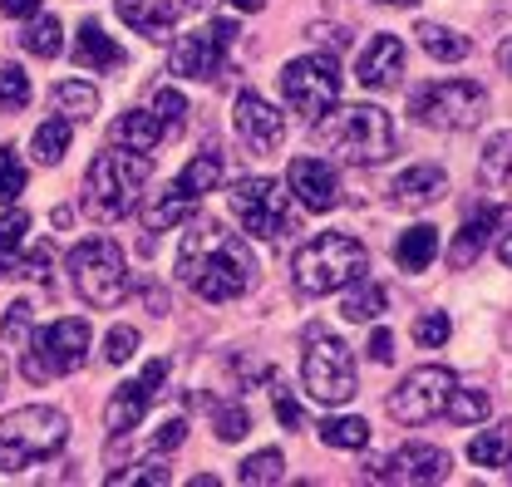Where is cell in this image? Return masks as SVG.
Here are the masks:
<instances>
[{
	"instance_id": "1",
	"label": "cell",
	"mask_w": 512,
	"mask_h": 487,
	"mask_svg": "<svg viewBox=\"0 0 512 487\" xmlns=\"http://www.w3.org/2000/svg\"><path fill=\"white\" fill-rule=\"evenodd\" d=\"M252 251L237 242L232 232H222L212 217H197L183 232V251H178V281H188L197 301H237L252 286Z\"/></svg>"
},
{
	"instance_id": "2",
	"label": "cell",
	"mask_w": 512,
	"mask_h": 487,
	"mask_svg": "<svg viewBox=\"0 0 512 487\" xmlns=\"http://www.w3.org/2000/svg\"><path fill=\"white\" fill-rule=\"evenodd\" d=\"M311 138L325 143V148H335L355 168H375V163H384L394 153V123L375 104H350L340 114L325 109L320 119H311Z\"/></svg>"
},
{
	"instance_id": "3",
	"label": "cell",
	"mask_w": 512,
	"mask_h": 487,
	"mask_svg": "<svg viewBox=\"0 0 512 487\" xmlns=\"http://www.w3.org/2000/svg\"><path fill=\"white\" fill-rule=\"evenodd\" d=\"M370 266V251L345 237V232H320L316 242H306L291 261V276H296V291L301 296H330L350 281H360Z\"/></svg>"
},
{
	"instance_id": "4",
	"label": "cell",
	"mask_w": 512,
	"mask_h": 487,
	"mask_svg": "<svg viewBox=\"0 0 512 487\" xmlns=\"http://www.w3.org/2000/svg\"><path fill=\"white\" fill-rule=\"evenodd\" d=\"M69 443V419L50 404H30L0 419V473H20L35 468L45 458H55Z\"/></svg>"
},
{
	"instance_id": "5",
	"label": "cell",
	"mask_w": 512,
	"mask_h": 487,
	"mask_svg": "<svg viewBox=\"0 0 512 487\" xmlns=\"http://www.w3.org/2000/svg\"><path fill=\"white\" fill-rule=\"evenodd\" d=\"M148 153H99L84 173V212L94 222H119L133 207V192L148 183Z\"/></svg>"
},
{
	"instance_id": "6",
	"label": "cell",
	"mask_w": 512,
	"mask_h": 487,
	"mask_svg": "<svg viewBox=\"0 0 512 487\" xmlns=\"http://www.w3.org/2000/svg\"><path fill=\"white\" fill-rule=\"evenodd\" d=\"M69 281L79 291V301L94 310H114L128 296V261L119 242L109 237H89L69 251Z\"/></svg>"
},
{
	"instance_id": "7",
	"label": "cell",
	"mask_w": 512,
	"mask_h": 487,
	"mask_svg": "<svg viewBox=\"0 0 512 487\" xmlns=\"http://www.w3.org/2000/svg\"><path fill=\"white\" fill-rule=\"evenodd\" d=\"M301 374H306V394L316 404H350L355 399V360H350V345L340 335H330L325 325H311L306 330V360H301Z\"/></svg>"
},
{
	"instance_id": "8",
	"label": "cell",
	"mask_w": 512,
	"mask_h": 487,
	"mask_svg": "<svg viewBox=\"0 0 512 487\" xmlns=\"http://www.w3.org/2000/svg\"><path fill=\"white\" fill-rule=\"evenodd\" d=\"M89 355V320H55L45 330L30 335V355H25V379L30 384H50L60 374H74Z\"/></svg>"
},
{
	"instance_id": "9",
	"label": "cell",
	"mask_w": 512,
	"mask_h": 487,
	"mask_svg": "<svg viewBox=\"0 0 512 487\" xmlns=\"http://www.w3.org/2000/svg\"><path fill=\"white\" fill-rule=\"evenodd\" d=\"M232 212L242 217V227L256 242H281L291 232V192H281V183L271 178H237L232 183Z\"/></svg>"
},
{
	"instance_id": "10",
	"label": "cell",
	"mask_w": 512,
	"mask_h": 487,
	"mask_svg": "<svg viewBox=\"0 0 512 487\" xmlns=\"http://www.w3.org/2000/svg\"><path fill=\"white\" fill-rule=\"evenodd\" d=\"M488 109V94L468 79H444V84H429L414 94V119L429 123V128H444V133H463L483 119Z\"/></svg>"
},
{
	"instance_id": "11",
	"label": "cell",
	"mask_w": 512,
	"mask_h": 487,
	"mask_svg": "<svg viewBox=\"0 0 512 487\" xmlns=\"http://www.w3.org/2000/svg\"><path fill=\"white\" fill-rule=\"evenodd\" d=\"M281 99L296 109V114H325L335 99H340V69L335 55H301L281 69Z\"/></svg>"
},
{
	"instance_id": "12",
	"label": "cell",
	"mask_w": 512,
	"mask_h": 487,
	"mask_svg": "<svg viewBox=\"0 0 512 487\" xmlns=\"http://www.w3.org/2000/svg\"><path fill=\"white\" fill-rule=\"evenodd\" d=\"M453 369L444 365H424L414 369V374H404V384L389 394V419H399V424H429V419H439L448 409V394H453Z\"/></svg>"
},
{
	"instance_id": "13",
	"label": "cell",
	"mask_w": 512,
	"mask_h": 487,
	"mask_svg": "<svg viewBox=\"0 0 512 487\" xmlns=\"http://www.w3.org/2000/svg\"><path fill=\"white\" fill-rule=\"evenodd\" d=\"M237 40V20H212L207 30H192L173 40V74L183 79H217L227 69V50Z\"/></svg>"
},
{
	"instance_id": "14",
	"label": "cell",
	"mask_w": 512,
	"mask_h": 487,
	"mask_svg": "<svg viewBox=\"0 0 512 487\" xmlns=\"http://www.w3.org/2000/svg\"><path fill=\"white\" fill-rule=\"evenodd\" d=\"M375 483H444L448 478V453L434 443H404L394 453H384L370 463Z\"/></svg>"
},
{
	"instance_id": "15",
	"label": "cell",
	"mask_w": 512,
	"mask_h": 487,
	"mask_svg": "<svg viewBox=\"0 0 512 487\" xmlns=\"http://www.w3.org/2000/svg\"><path fill=\"white\" fill-rule=\"evenodd\" d=\"M163 384H168V360H148L138 379H128L124 389L109 399V409H104V424L109 433H133V428L143 424V414H148V404L163 394Z\"/></svg>"
},
{
	"instance_id": "16",
	"label": "cell",
	"mask_w": 512,
	"mask_h": 487,
	"mask_svg": "<svg viewBox=\"0 0 512 487\" xmlns=\"http://www.w3.org/2000/svg\"><path fill=\"white\" fill-rule=\"evenodd\" d=\"M232 123H237V138L252 148L256 158H266V153H276L281 143H286V119H281V109H271L261 94H237V104H232Z\"/></svg>"
},
{
	"instance_id": "17",
	"label": "cell",
	"mask_w": 512,
	"mask_h": 487,
	"mask_svg": "<svg viewBox=\"0 0 512 487\" xmlns=\"http://www.w3.org/2000/svg\"><path fill=\"white\" fill-rule=\"evenodd\" d=\"M286 192H296L301 207H311V212H335V207H340V178H335V168L320 163V158H291Z\"/></svg>"
},
{
	"instance_id": "18",
	"label": "cell",
	"mask_w": 512,
	"mask_h": 487,
	"mask_svg": "<svg viewBox=\"0 0 512 487\" xmlns=\"http://www.w3.org/2000/svg\"><path fill=\"white\" fill-rule=\"evenodd\" d=\"M399 74H404V45L394 35H375L360 50V84L365 89H394Z\"/></svg>"
},
{
	"instance_id": "19",
	"label": "cell",
	"mask_w": 512,
	"mask_h": 487,
	"mask_svg": "<svg viewBox=\"0 0 512 487\" xmlns=\"http://www.w3.org/2000/svg\"><path fill=\"white\" fill-rule=\"evenodd\" d=\"M114 10L133 35H143L153 45H163L173 35V20H178V5H168V0H114Z\"/></svg>"
},
{
	"instance_id": "20",
	"label": "cell",
	"mask_w": 512,
	"mask_h": 487,
	"mask_svg": "<svg viewBox=\"0 0 512 487\" xmlns=\"http://www.w3.org/2000/svg\"><path fill=\"white\" fill-rule=\"evenodd\" d=\"M444 168H434V163H419V168H404L394 183H389V197L399 202V207H429V202H439L444 197Z\"/></svg>"
},
{
	"instance_id": "21",
	"label": "cell",
	"mask_w": 512,
	"mask_h": 487,
	"mask_svg": "<svg viewBox=\"0 0 512 487\" xmlns=\"http://www.w3.org/2000/svg\"><path fill=\"white\" fill-rule=\"evenodd\" d=\"M503 222V207H478L463 227H458V237H453V251H448V261L463 271V266H473L478 256H483V246H488V237H493V227Z\"/></svg>"
},
{
	"instance_id": "22",
	"label": "cell",
	"mask_w": 512,
	"mask_h": 487,
	"mask_svg": "<svg viewBox=\"0 0 512 487\" xmlns=\"http://www.w3.org/2000/svg\"><path fill=\"white\" fill-rule=\"evenodd\" d=\"M163 138H168L163 123H158V114H148V109H128L124 119H114V128H109V143L124 148V153H153Z\"/></svg>"
},
{
	"instance_id": "23",
	"label": "cell",
	"mask_w": 512,
	"mask_h": 487,
	"mask_svg": "<svg viewBox=\"0 0 512 487\" xmlns=\"http://www.w3.org/2000/svg\"><path fill=\"white\" fill-rule=\"evenodd\" d=\"M124 60L128 55L109 40V35H104V25H94V20H89V25L79 30V40H74V64H79V69L114 74V69H124Z\"/></svg>"
},
{
	"instance_id": "24",
	"label": "cell",
	"mask_w": 512,
	"mask_h": 487,
	"mask_svg": "<svg viewBox=\"0 0 512 487\" xmlns=\"http://www.w3.org/2000/svg\"><path fill=\"white\" fill-rule=\"evenodd\" d=\"M50 266H55V246L40 242L30 246L25 256H0V281H45L50 286Z\"/></svg>"
},
{
	"instance_id": "25",
	"label": "cell",
	"mask_w": 512,
	"mask_h": 487,
	"mask_svg": "<svg viewBox=\"0 0 512 487\" xmlns=\"http://www.w3.org/2000/svg\"><path fill=\"white\" fill-rule=\"evenodd\" d=\"M217 178H222V163H217V153H197L188 168L178 173V183H168V187H173L183 202H192V207H197V202H202V197L217 187Z\"/></svg>"
},
{
	"instance_id": "26",
	"label": "cell",
	"mask_w": 512,
	"mask_h": 487,
	"mask_svg": "<svg viewBox=\"0 0 512 487\" xmlns=\"http://www.w3.org/2000/svg\"><path fill=\"white\" fill-rule=\"evenodd\" d=\"M434 256H439V227H409V232L394 242L399 271H429Z\"/></svg>"
},
{
	"instance_id": "27",
	"label": "cell",
	"mask_w": 512,
	"mask_h": 487,
	"mask_svg": "<svg viewBox=\"0 0 512 487\" xmlns=\"http://www.w3.org/2000/svg\"><path fill=\"white\" fill-rule=\"evenodd\" d=\"M414 35H419V45H424V55H429V60H444V64L463 60V55L473 50V40H468V35H458V30H448V25H419Z\"/></svg>"
},
{
	"instance_id": "28",
	"label": "cell",
	"mask_w": 512,
	"mask_h": 487,
	"mask_svg": "<svg viewBox=\"0 0 512 487\" xmlns=\"http://www.w3.org/2000/svg\"><path fill=\"white\" fill-rule=\"evenodd\" d=\"M468 458L478 463V468H508L512 458V419L498 428H488V433H478L473 443H468Z\"/></svg>"
},
{
	"instance_id": "29",
	"label": "cell",
	"mask_w": 512,
	"mask_h": 487,
	"mask_svg": "<svg viewBox=\"0 0 512 487\" xmlns=\"http://www.w3.org/2000/svg\"><path fill=\"white\" fill-rule=\"evenodd\" d=\"M55 104H60V114L69 123H89L94 109H99V94L89 84H79V79H64V84H55Z\"/></svg>"
},
{
	"instance_id": "30",
	"label": "cell",
	"mask_w": 512,
	"mask_h": 487,
	"mask_svg": "<svg viewBox=\"0 0 512 487\" xmlns=\"http://www.w3.org/2000/svg\"><path fill=\"white\" fill-rule=\"evenodd\" d=\"M478 178L493 183V187L512 183V133L488 138V148H483V158H478Z\"/></svg>"
},
{
	"instance_id": "31",
	"label": "cell",
	"mask_w": 512,
	"mask_h": 487,
	"mask_svg": "<svg viewBox=\"0 0 512 487\" xmlns=\"http://www.w3.org/2000/svg\"><path fill=\"white\" fill-rule=\"evenodd\" d=\"M444 414L453 419V424H463V428H468V424H483V419L493 414V399H488L483 389H458V384H453Z\"/></svg>"
},
{
	"instance_id": "32",
	"label": "cell",
	"mask_w": 512,
	"mask_h": 487,
	"mask_svg": "<svg viewBox=\"0 0 512 487\" xmlns=\"http://www.w3.org/2000/svg\"><path fill=\"white\" fill-rule=\"evenodd\" d=\"M69 128H74V123L64 119V114L60 119H45L40 128H35V138H30V143H35V158H40V163H50V168H55L64 153H69Z\"/></svg>"
},
{
	"instance_id": "33",
	"label": "cell",
	"mask_w": 512,
	"mask_h": 487,
	"mask_svg": "<svg viewBox=\"0 0 512 487\" xmlns=\"http://www.w3.org/2000/svg\"><path fill=\"white\" fill-rule=\"evenodd\" d=\"M188 212H192V202H183V197H178L173 187H163V192H158V197H153V202L143 207V227H148V232H163V227L183 222Z\"/></svg>"
},
{
	"instance_id": "34",
	"label": "cell",
	"mask_w": 512,
	"mask_h": 487,
	"mask_svg": "<svg viewBox=\"0 0 512 487\" xmlns=\"http://www.w3.org/2000/svg\"><path fill=\"white\" fill-rule=\"evenodd\" d=\"M320 443L345 448V453H360V448L370 443V424H365V419H325V424H320Z\"/></svg>"
},
{
	"instance_id": "35",
	"label": "cell",
	"mask_w": 512,
	"mask_h": 487,
	"mask_svg": "<svg viewBox=\"0 0 512 487\" xmlns=\"http://www.w3.org/2000/svg\"><path fill=\"white\" fill-rule=\"evenodd\" d=\"M20 45H25L35 60H55V55H60V20L45 15V20L25 25V30H20Z\"/></svg>"
},
{
	"instance_id": "36",
	"label": "cell",
	"mask_w": 512,
	"mask_h": 487,
	"mask_svg": "<svg viewBox=\"0 0 512 487\" xmlns=\"http://www.w3.org/2000/svg\"><path fill=\"white\" fill-rule=\"evenodd\" d=\"M380 310H384V286H375V281H360V286L345 296V305H340V315L355 320V325H360V320H375Z\"/></svg>"
},
{
	"instance_id": "37",
	"label": "cell",
	"mask_w": 512,
	"mask_h": 487,
	"mask_svg": "<svg viewBox=\"0 0 512 487\" xmlns=\"http://www.w3.org/2000/svg\"><path fill=\"white\" fill-rule=\"evenodd\" d=\"M207 414H212V428H217L222 443H237V438L252 433V414L242 404H207Z\"/></svg>"
},
{
	"instance_id": "38",
	"label": "cell",
	"mask_w": 512,
	"mask_h": 487,
	"mask_svg": "<svg viewBox=\"0 0 512 487\" xmlns=\"http://www.w3.org/2000/svg\"><path fill=\"white\" fill-rule=\"evenodd\" d=\"M30 104V79L20 64H0V109L5 114H20Z\"/></svg>"
},
{
	"instance_id": "39",
	"label": "cell",
	"mask_w": 512,
	"mask_h": 487,
	"mask_svg": "<svg viewBox=\"0 0 512 487\" xmlns=\"http://www.w3.org/2000/svg\"><path fill=\"white\" fill-rule=\"evenodd\" d=\"M281 473H286V458L276 453V448H266V453H252L247 463H242V483H281Z\"/></svg>"
},
{
	"instance_id": "40",
	"label": "cell",
	"mask_w": 512,
	"mask_h": 487,
	"mask_svg": "<svg viewBox=\"0 0 512 487\" xmlns=\"http://www.w3.org/2000/svg\"><path fill=\"white\" fill-rule=\"evenodd\" d=\"M153 114H158V123H163V133H178L183 128V114H188V99L178 94V89H153Z\"/></svg>"
},
{
	"instance_id": "41",
	"label": "cell",
	"mask_w": 512,
	"mask_h": 487,
	"mask_svg": "<svg viewBox=\"0 0 512 487\" xmlns=\"http://www.w3.org/2000/svg\"><path fill=\"white\" fill-rule=\"evenodd\" d=\"M448 335H453V320H448L444 310H429V315L414 320V345H424V350H439Z\"/></svg>"
},
{
	"instance_id": "42",
	"label": "cell",
	"mask_w": 512,
	"mask_h": 487,
	"mask_svg": "<svg viewBox=\"0 0 512 487\" xmlns=\"http://www.w3.org/2000/svg\"><path fill=\"white\" fill-rule=\"evenodd\" d=\"M20 192H25V163L15 148H0V207L15 202Z\"/></svg>"
},
{
	"instance_id": "43",
	"label": "cell",
	"mask_w": 512,
	"mask_h": 487,
	"mask_svg": "<svg viewBox=\"0 0 512 487\" xmlns=\"http://www.w3.org/2000/svg\"><path fill=\"white\" fill-rule=\"evenodd\" d=\"M30 320H35V305L15 301L5 315H0V335H5L10 345H25V340H30Z\"/></svg>"
},
{
	"instance_id": "44",
	"label": "cell",
	"mask_w": 512,
	"mask_h": 487,
	"mask_svg": "<svg viewBox=\"0 0 512 487\" xmlns=\"http://www.w3.org/2000/svg\"><path fill=\"white\" fill-rule=\"evenodd\" d=\"M133 350H138V330L133 325H114L109 340H104V360L109 365H124V360H133Z\"/></svg>"
},
{
	"instance_id": "45",
	"label": "cell",
	"mask_w": 512,
	"mask_h": 487,
	"mask_svg": "<svg viewBox=\"0 0 512 487\" xmlns=\"http://www.w3.org/2000/svg\"><path fill=\"white\" fill-rule=\"evenodd\" d=\"M168 478H173V473H168V463H163L158 453L143 463V473H109V483H138V487H163Z\"/></svg>"
},
{
	"instance_id": "46",
	"label": "cell",
	"mask_w": 512,
	"mask_h": 487,
	"mask_svg": "<svg viewBox=\"0 0 512 487\" xmlns=\"http://www.w3.org/2000/svg\"><path fill=\"white\" fill-rule=\"evenodd\" d=\"M183 438H188V424H183V419H168V424L148 438V448H143V453H148V458H153V453H173Z\"/></svg>"
},
{
	"instance_id": "47",
	"label": "cell",
	"mask_w": 512,
	"mask_h": 487,
	"mask_svg": "<svg viewBox=\"0 0 512 487\" xmlns=\"http://www.w3.org/2000/svg\"><path fill=\"white\" fill-rule=\"evenodd\" d=\"M25 232H30V217H25V212H5V217H0V256L25 242Z\"/></svg>"
},
{
	"instance_id": "48",
	"label": "cell",
	"mask_w": 512,
	"mask_h": 487,
	"mask_svg": "<svg viewBox=\"0 0 512 487\" xmlns=\"http://www.w3.org/2000/svg\"><path fill=\"white\" fill-rule=\"evenodd\" d=\"M271 399H276V419L286 428H301V409H296V399H291V389L286 384H276L271 389Z\"/></svg>"
},
{
	"instance_id": "49",
	"label": "cell",
	"mask_w": 512,
	"mask_h": 487,
	"mask_svg": "<svg viewBox=\"0 0 512 487\" xmlns=\"http://www.w3.org/2000/svg\"><path fill=\"white\" fill-rule=\"evenodd\" d=\"M370 360H375V365H389V360H394V340H389V330H375V335H370Z\"/></svg>"
},
{
	"instance_id": "50",
	"label": "cell",
	"mask_w": 512,
	"mask_h": 487,
	"mask_svg": "<svg viewBox=\"0 0 512 487\" xmlns=\"http://www.w3.org/2000/svg\"><path fill=\"white\" fill-rule=\"evenodd\" d=\"M306 35H311V40H325V45H335V50H340V45H345V30H340V25H311V30H306Z\"/></svg>"
},
{
	"instance_id": "51",
	"label": "cell",
	"mask_w": 512,
	"mask_h": 487,
	"mask_svg": "<svg viewBox=\"0 0 512 487\" xmlns=\"http://www.w3.org/2000/svg\"><path fill=\"white\" fill-rule=\"evenodd\" d=\"M0 10H5V15H20V20H25V15H35V10H40V0H0Z\"/></svg>"
},
{
	"instance_id": "52",
	"label": "cell",
	"mask_w": 512,
	"mask_h": 487,
	"mask_svg": "<svg viewBox=\"0 0 512 487\" xmlns=\"http://www.w3.org/2000/svg\"><path fill=\"white\" fill-rule=\"evenodd\" d=\"M498 256H503V266H508V271H512V232H508V237H503V242H498Z\"/></svg>"
},
{
	"instance_id": "53",
	"label": "cell",
	"mask_w": 512,
	"mask_h": 487,
	"mask_svg": "<svg viewBox=\"0 0 512 487\" xmlns=\"http://www.w3.org/2000/svg\"><path fill=\"white\" fill-rule=\"evenodd\" d=\"M232 5H237V10H242V15H256V10H261V5H266V0H232Z\"/></svg>"
},
{
	"instance_id": "54",
	"label": "cell",
	"mask_w": 512,
	"mask_h": 487,
	"mask_svg": "<svg viewBox=\"0 0 512 487\" xmlns=\"http://www.w3.org/2000/svg\"><path fill=\"white\" fill-rule=\"evenodd\" d=\"M498 64H503V69H508V74H512V40H508V45H503V50H498Z\"/></svg>"
},
{
	"instance_id": "55",
	"label": "cell",
	"mask_w": 512,
	"mask_h": 487,
	"mask_svg": "<svg viewBox=\"0 0 512 487\" xmlns=\"http://www.w3.org/2000/svg\"><path fill=\"white\" fill-rule=\"evenodd\" d=\"M5 379H10V369H5V360H0V399H5Z\"/></svg>"
},
{
	"instance_id": "56",
	"label": "cell",
	"mask_w": 512,
	"mask_h": 487,
	"mask_svg": "<svg viewBox=\"0 0 512 487\" xmlns=\"http://www.w3.org/2000/svg\"><path fill=\"white\" fill-rule=\"evenodd\" d=\"M384 5H419V0H384Z\"/></svg>"
},
{
	"instance_id": "57",
	"label": "cell",
	"mask_w": 512,
	"mask_h": 487,
	"mask_svg": "<svg viewBox=\"0 0 512 487\" xmlns=\"http://www.w3.org/2000/svg\"><path fill=\"white\" fill-rule=\"evenodd\" d=\"M508 478H512V458H508Z\"/></svg>"
},
{
	"instance_id": "58",
	"label": "cell",
	"mask_w": 512,
	"mask_h": 487,
	"mask_svg": "<svg viewBox=\"0 0 512 487\" xmlns=\"http://www.w3.org/2000/svg\"><path fill=\"white\" fill-rule=\"evenodd\" d=\"M188 5H197V0H188Z\"/></svg>"
}]
</instances>
